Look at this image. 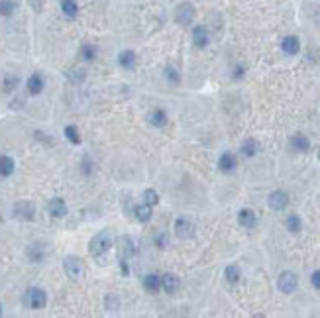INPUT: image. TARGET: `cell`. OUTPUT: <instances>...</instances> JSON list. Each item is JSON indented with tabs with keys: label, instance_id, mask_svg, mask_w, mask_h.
<instances>
[{
	"label": "cell",
	"instance_id": "cell-10",
	"mask_svg": "<svg viewBox=\"0 0 320 318\" xmlns=\"http://www.w3.org/2000/svg\"><path fill=\"white\" fill-rule=\"evenodd\" d=\"M218 167H220L222 173H232V171L236 169V157H234L230 151L222 153L220 159H218Z\"/></svg>",
	"mask_w": 320,
	"mask_h": 318
},
{
	"label": "cell",
	"instance_id": "cell-13",
	"mask_svg": "<svg viewBox=\"0 0 320 318\" xmlns=\"http://www.w3.org/2000/svg\"><path fill=\"white\" fill-rule=\"evenodd\" d=\"M208 32H206V28L205 26H197L195 30H193V42H195V45L197 47H206L208 45Z\"/></svg>",
	"mask_w": 320,
	"mask_h": 318
},
{
	"label": "cell",
	"instance_id": "cell-30",
	"mask_svg": "<svg viewBox=\"0 0 320 318\" xmlns=\"http://www.w3.org/2000/svg\"><path fill=\"white\" fill-rule=\"evenodd\" d=\"M143 203L149 204V206H155V204L159 203V195H157V191H153V189H145V191H143Z\"/></svg>",
	"mask_w": 320,
	"mask_h": 318
},
{
	"label": "cell",
	"instance_id": "cell-17",
	"mask_svg": "<svg viewBox=\"0 0 320 318\" xmlns=\"http://www.w3.org/2000/svg\"><path fill=\"white\" fill-rule=\"evenodd\" d=\"M118 65L124 67V69H134V67H136V53L130 51V49L122 51V53L118 55Z\"/></svg>",
	"mask_w": 320,
	"mask_h": 318
},
{
	"label": "cell",
	"instance_id": "cell-12",
	"mask_svg": "<svg viewBox=\"0 0 320 318\" xmlns=\"http://www.w3.org/2000/svg\"><path fill=\"white\" fill-rule=\"evenodd\" d=\"M134 251H136V248H134V242H132V238H130V236H122V238H120V250H118V257H122V259H128L130 255H134Z\"/></svg>",
	"mask_w": 320,
	"mask_h": 318
},
{
	"label": "cell",
	"instance_id": "cell-11",
	"mask_svg": "<svg viewBox=\"0 0 320 318\" xmlns=\"http://www.w3.org/2000/svg\"><path fill=\"white\" fill-rule=\"evenodd\" d=\"M179 287H181V281H179L177 275L167 273V275L161 277V289H163L165 293H175V291H179Z\"/></svg>",
	"mask_w": 320,
	"mask_h": 318
},
{
	"label": "cell",
	"instance_id": "cell-26",
	"mask_svg": "<svg viewBox=\"0 0 320 318\" xmlns=\"http://www.w3.org/2000/svg\"><path fill=\"white\" fill-rule=\"evenodd\" d=\"M224 275H226V281H228L230 285H236V283L240 281V277H242V271H240L238 265H228L226 271H224Z\"/></svg>",
	"mask_w": 320,
	"mask_h": 318
},
{
	"label": "cell",
	"instance_id": "cell-18",
	"mask_svg": "<svg viewBox=\"0 0 320 318\" xmlns=\"http://www.w3.org/2000/svg\"><path fill=\"white\" fill-rule=\"evenodd\" d=\"M26 255L30 257V261H34V263H40V261L44 259V255H46V250H44V244H32V246L28 248V251H26Z\"/></svg>",
	"mask_w": 320,
	"mask_h": 318
},
{
	"label": "cell",
	"instance_id": "cell-28",
	"mask_svg": "<svg viewBox=\"0 0 320 318\" xmlns=\"http://www.w3.org/2000/svg\"><path fill=\"white\" fill-rule=\"evenodd\" d=\"M285 224H287V230L289 232H293V234L300 232V218L297 214H289L287 220H285Z\"/></svg>",
	"mask_w": 320,
	"mask_h": 318
},
{
	"label": "cell",
	"instance_id": "cell-34",
	"mask_svg": "<svg viewBox=\"0 0 320 318\" xmlns=\"http://www.w3.org/2000/svg\"><path fill=\"white\" fill-rule=\"evenodd\" d=\"M310 283H312V287H314V289H320V269H316V271L312 273Z\"/></svg>",
	"mask_w": 320,
	"mask_h": 318
},
{
	"label": "cell",
	"instance_id": "cell-1",
	"mask_svg": "<svg viewBox=\"0 0 320 318\" xmlns=\"http://www.w3.org/2000/svg\"><path fill=\"white\" fill-rule=\"evenodd\" d=\"M110 248H112V234H110L108 230L98 232V234L92 236V240L89 242V251H91V255L96 257V259H100Z\"/></svg>",
	"mask_w": 320,
	"mask_h": 318
},
{
	"label": "cell",
	"instance_id": "cell-25",
	"mask_svg": "<svg viewBox=\"0 0 320 318\" xmlns=\"http://www.w3.org/2000/svg\"><path fill=\"white\" fill-rule=\"evenodd\" d=\"M134 214H136V220H139V222H147L149 218H151V206L149 204H139V206H136V210H134Z\"/></svg>",
	"mask_w": 320,
	"mask_h": 318
},
{
	"label": "cell",
	"instance_id": "cell-22",
	"mask_svg": "<svg viewBox=\"0 0 320 318\" xmlns=\"http://www.w3.org/2000/svg\"><path fill=\"white\" fill-rule=\"evenodd\" d=\"M240 151H242V155H244V157H253V155L259 151V145H257V141H255V139H246V141L242 143Z\"/></svg>",
	"mask_w": 320,
	"mask_h": 318
},
{
	"label": "cell",
	"instance_id": "cell-8",
	"mask_svg": "<svg viewBox=\"0 0 320 318\" xmlns=\"http://www.w3.org/2000/svg\"><path fill=\"white\" fill-rule=\"evenodd\" d=\"M34 214H36V206L32 203L22 201V203H16L14 204V216L20 218V220H32Z\"/></svg>",
	"mask_w": 320,
	"mask_h": 318
},
{
	"label": "cell",
	"instance_id": "cell-7",
	"mask_svg": "<svg viewBox=\"0 0 320 318\" xmlns=\"http://www.w3.org/2000/svg\"><path fill=\"white\" fill-rule=\"evenodd\" d=\"M267 203H269V206H271L273 210H277V212H279V210H285L287 204H289V195L283 193V191H273V193L269 195Z\"/></svg>",
	"mask_w": 320,
	"mask_h": 318
},
{
	"label": "cell",
	"instance_id": "cell-15",
	"mask_svg": "<svg viewBox=\"0 0 320 318\" xmlns=\"http://www.w3.org/2000/svg\"><path fill=\"white\" fill-rule=\"evenodd\" d=\"M49 214L55 216V218H63L67 214V204L63 199H53L49 203Z\"/></svg>",
	"mask_w": 320,
	"mask_h": 318
},
{
	"label": "cell",
	"instance_id": "cell-37",
	"mask_svg": "<svg viewBox=\"0 0 320 318\" xmlns=\"http://www.w3.org/2000/svg\"><path fill=\"white\" fill-rule=\"evenodd\" d=\"M0 314H2V304H0Z\"/></svg>",
	"mask_w": 320,
	"mask_h": 318
},
{
	"label": "cell",
	"instance_id": "cell-14",
	"mask_svg": "<svg viewBox=\"0 0 320 318\" xmlns=\"http://www.w3.org/2000/svg\"><path fill=\"white\" fill-rule=\"evenodd\" d=\"M281 49H283L287 55H295V53H298V49H300L298 38H295V36H287V38L281 42Z\"/></svg>",
	"mask_w": 320,
	"mask_h": 318
},
{
	"label": "cell",
	"instance_id": "cell-33",
	"mask_svg": "<svg viewBox=\"0 0 320 318\" xmlns=\"http://www.w3.org/2000/svg\"><path fill=\"white\" fill-rule=\"evenodd\" d=\"M165 77H167L171 83H175V85L179 83V73H177L175 67H167V69H165Z\"/></svg>",
	"mask_w": 320,
	"mask_h": 318
},
{
	"label": "cell",
	"instance_id": "cell-2",
	"mask_svg": "<svg viewBox=\"0 0 320 318\" xmlns=\"http://www.w3.org/2000/svg\"><path fill=\"white\" fill-rule=\"evenodd\" d=\"M297 285H298V279H297V275L293 271H283L279 275V279H277V287L285 295H291L297 289Z\"/></svg>",
	"mask_w": 320,
	"mask_h": 318
},
{
	"label": "cell",
	"instance_id": "cell-20",
	"mask_svg": "<svg viewBox=\"0 0 320 318\" xmlns=\"http://www.w3.org/2000/svg\"><path fill=\"white\" fill-rule=\"evenodd\" d=\"M28 91H30V94H40L44 91V79L40 73H34L28 79Z\"/></svg>",
	"mask_w": 320,
	"mask_h": 318
},
{
	"label": "cell",
	"instance_id": "cell-32",
	"mask_svg": "<svg viewBox=\"0 0 320 318\" xmlns=\"http://www.w3.org/2000/svg\"><path fill=\"white\" fill-rule=\"evenodd\" d=\"M69 75V79L73 81V83H81L83 79H85V71L83 69H75V71H71V73H67Z\"/></svg>",
	"mask_w": 320,
	"mask_h": 318
},
{
	"label": "cell",
	"instance_id": "cell-29",
	"mask_svg": "<svg viewBox=\"0 0 320 318\" xmlns=\"http://www.w3.org/2000/svg\"><path fill=\"white\" fill-rule=\"evenodd\" d=\"M65 136H67V139H69L73 145H79V143H81V134H79L77 126H67V128H65Z\"/></svg>",
	"mask_w": 320,
	"mask_h": 318
},
{
	"label": "cell",
	"instance_id": "cell-3",
	"mask_svg": "<svg viewBox=\"0 0 320 318\" xmlns=\"http://www.w3.org/2000/svg\"><path fill=\"white\" fill-rule=\"evenodd\" d=\"M63 271L67 273V277L79 279V277H83V261L79 257H75V255H69L63 261Z\"/></svg>",
	"mask_w": 320,
	"mask_h": 318
},
{
	"label": "cell",
	"instance_id": "cell-35",
	"mask_svg": "<svg viewBox=\"0 0 320 318\" xmlns=\"http://www.w3.org/2000/svg\"><path fill=\"white\" fill-rule=\"evenodd\" d=\"M16 85H18V79H16V77H12V79H6V83H4V87H6V89H4V91H12Z\"/></svg>",
	"mask_w": 320,
	"mask_h": 318
},
{
	"label": "cell",
	"instance_id": "cell-27",
	"mask_svg": "<svg viewBox=\"0 0 320 318\" xmlns=\"http://www.w3.org/2000/svg\"><path fill=\"white\" fill-rule=\"evenodd\" d=\"M16 0H0V16H10L16 10Z\"/></svg>",
	"mask_w": 320,
	"mask_h": 318
},
{
	"label": "cell",
	"instance_id": "cell-5",
	"mask_svg": "<svg viewBox=\"0 0 320 318\" xmlns=\"http://www.w3.org/2000/svg\"><path fill=\"white\" fill-rule=\"evenodd\" d=\"M175 20H177V24H181V26L193 24V20H195V8H193V4L183 2V4L177 8V12H175Z\"/></svg>",
	"mask_w": 320,
	"mask_h": 318
},
{
	"label": "cell",
	"instance_id": "cell-16",
	"mask_svg": "<svg viewBox=\"0 0 320 318\" xmlns=\"http://www.w3.org/2000/svg\"><path fill=\"white\" fill-rule=\"evenodd\" d=\"M143 287H145L147 293H157L159 289H161V277L155 275V273L145 275V279H143Z\"/></svg>",
	"mask_w": 320,
	"mask_h": 318
},
{
	"label": "cell",
	"instance_id": "cell-24",
	"mask_svg": "<svg viewBox=\"0 0 320 318\" xmlns=\"http://www.w3.org/2000/svg\"><path fill=\"white\" fill-rule=\"evenodd\" d=\"M61 10L67 18H75L79 12V6H77L75 0H61Z\"/></svg>",
	"mask_w": 320,
	"mask_h": 318
},
{
	"label": "cell",
	"instance_id": "cell-21",
	"mask_svg": "<svg viewBox=\"0 0 320 318\" xmlns=\"http://www.w3.org/2000/svg\"><path fill=\"white\" fill-rule=\"evenodd\" d=\"M291 145H293V149H295V151H308V147H310L308 137H306V136H302V134L293 136V137H291Z\"/></svg>",
	"mask_w": 320,
	"mask_h": 318
},
{
	"label": "cell",
	"instance_id": "cell-31",
	"mask_svg": "<svg viewBox=\"0 0 320 318\" xmlns=\"http://www.w3.org/2000/svg\"><path fill=\"white\" fill-rule=\"evenodd\" d=\"M81 55H83V59H87V61H92V59L96 57V47H94V45H91V44H87V45H83V49H81Z\"/></svg>",
	"mask_w": 320,
	"mask_h": 318
},
{
	"label": "cell",
	"instance_id": "cell-36",
	"mask_svg": "<svg viewBox=\"0 0 320 318\" xmlns=\"http://www.w3.org/2000/svg\"><path fill=\"white\" fill-rule=\"evenodd\" d=\"M242 77H244V67L234 69V79H242Z\"/></svg>",
	"mask_w": 320,
	"mask_h": 318
},
{
	"label": "cell",
	"instance_id": "cell-4",
	"mask_svg": "<svg viewBox=\"0 0 320 318\" xmlns=\"http://www.w3.org/2000/svg\"><path fill=\"white\" fill-rule=\"evenodd\" d=\"M47 302V296H46V291L44 289H30L28 295H26V304L34 310H40L44 308Z\"/></svg>",
	"mask_w": 320,
	"mask_h": 318
},
{
	"label": "cell",
	"instance_id": "cell-6",
	"mask_svg": "<svg viewBox=\"0 0 320 318\" xmlns=\"http://www.w3.org/2000/svg\"><path fill=\"white\" fill-rule=\"evenodd\" d=\"M175 234H177V238H181V240H189V238H193L195 236V224L189 220V218H177V222H175Z\"/></svg>",
	"mask_w": 320,
	"mask_h": 318
},
{
	"label": "cell",
	"instance_id": "cell-19",
	"mask_svg": "<svg viewBox=\"0 0 320 318\" xmlns=\"http://www.w3.org/2000/svg\"><path fill=\"white\" fill-rule=\"evenodd\" d=\"M14 173V161L8 155H0V177H10Z\"/></svg>",
	"mask_w": 320,
	"mask_h": 318
},
{
	"label": "cell",
	"instance_id": "cell-23",
	"mask_svg": "<svg viewBox=\"0 0 320 318\" xmlns=\"http://www.w3.org/2000/svg\"><path fill=\"white\" fill-rule=\"evenodd\" d=\"M149 122H151V126L163 128V126L167 124V114H165L163 110H153V112L149 114Z\"/></svg>",
	"mask_w": 320,
	"mask_h": 318
},
{
	"label": "cell",
	"instance_id": "cell-9",
	"mask_svg": "<svg viewBox=\"0 0 320 318\" xmlns=\"http://www.w3.org/2000/svg\"><path fill=\"white\" fill-rule=\"evenodd\" d=\"M238 222H240V226L251 230V228H255V224H257V216H255L253 210L244 208V210H240V214H238Z\"/></svg>",
	"mask_w": 320,
	"mask_h": 318
}]
</instances>
